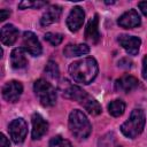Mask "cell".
<instances>
[{
	"instance_id": "cell-3",
	"label": "cell",
	"mask_w": 147,
	"mask_h": 147,
	"mask_svg": "<svg viewBox=\"0 0 147 147\" xmlns=\"http://www.w3.org/2000/svg\"><path fill=\"white\" fill-rule=\"evenodd\" d=\"M145 124H146L145 113L142 109L137 108L132 110L129 119H126L121 125V131L125 137L130 139H134L144 131Z\"/></svg>"
},
{
	"instance_id": "cell-20",
	"label": "cell",
	"mask_w": 147,
	"mask_h": 147,
	"mask_svg": "<svg viewBox=\"0 0 147 147\" xmlns=\"http://www.w3.org/2000/svg\"><path fill=\"white\" fill-rule=\"evenodd\" d=\"M125 110V102L123 100H119V99H116L114 101H111L109 105H108V111L111 116L114 117H118V116H122L123 113Z\"/></svg>"
},
{
	"instance_id": "cell-16",
	"label": "cell",
	"mask_w": 147,
	"mask_h": 147,
	"mask_svg": "<svg viewBox=\"0 0 147 147\" xmlns=\"http://www.w3.org/2000/svg\"><path fill=\"white\" fill-rule=\"evenodd\" d=\"M18 37V30L13 24H6L1 28V42L3 45H13Z\"/></svg>"
},
{
	"instance_id": "cell-15",
	"label": "cell",
	"mask_w": 147,
	"mask_h": 147,
	"mask_svg": "<svg viewBox=\"0 0 147 147\" xmlns=\"http://www.w3.org/2000/svg\"><path fill=\"white\" fill-rule=\"evenodd\" d=\"M138 85H139V80L131 75H124L121 78H118L115 83L116 90L125 92V93L133 91L134 88L138 87Z\"/></svg>"
},
{
	"instance_id": "cell-5",
	"label": "cell",
	"mask_w": 147,
	"mask_h": 147,
	"mask_svg": "<svg viewBox=\"0 0 147 147\" xmlns=\"http://www.w3.org/2000/svg\"><path fill=\"white\" fill-rule=\"evenodd\" d=\"M8 132L15 144H22L28 133V123L23 118H15L9 123Z\"/></svg>"
},
{
	"instance_id": "cell-23",
	"label": "cell",
	"mask_w": 147,
	"mask_h": 147,
	"mask_svg": "<svg viewBox=\"0 0 147 147\" xmlns=\"http://www.w3.org/2000/svg\"><path fill=\"white\" fill-rule=\"evenodd\" d=\"M45 40H47L53 46H57L62 42L63 36L61 33H56V32H47L45 34Z\"/></svg>"
},
{
	"instance_id": "cell-22",
	"label": "cell",
	"mask_w": 147,
	"mask_h": 147,
	"mask_svg": "<svg viewBox=\"0 0 147 147\" xmlns=\"http://www.w3.org/2000/svg\"><path fill=\"white\" fill-rule=\"evenodd\" d=\"M48 147H71V144H70L69 140L63 139L60 136H56V137H53L49 140Z\"/></svg>"
},
{
	"instance_id": "cell-11",
	"label": "cell",
	"mask_w": 147,
	"mask_h": 147,
	"mask_svg": "<svg viewBox=\"0 0 147 147\" xmlns=\"http://www.w3.org/2000/svg\"><path fill=\"white\" fill-rule=\"evenodd\" d=\"M117 23L119 26L124 29H133L140 25L141 18L136 9H130L119 16V18L117 20Z\"/></svg>"
},
{
	"instance_id": "cell-9",
	"label": "cell",
	"mask_w": 147,
	"mask_h": 147,
	"mask_svg": "<svg viewBox=\"0 0 147 147\" xmlns=\"http://www.w3.org/2000/svg\"><path fill=\"white\" fill-rule=\"evenodd\" d=\"M84 20H85L84 9L79 6H76L71 9V11L67 17V26L71 32H76L82 28Z\"/></svg>"
},
{
	"instance_id": "cell-14",
	"label": "cell",
	"mask_w": 147,
	"mask_h": 147,
	"mask_svg": "<svg viewBox=\"0 0 147 147\" xmlns=\"http://www.w3.org/2000/svg\"><path fill=\"white\" fill-rule=\"evenodd\" d=\"M61 14H62V8L57 5H53V6H49L46 11L42 14L41 18H40V24L42 26H47V25H51L55 22H57L61 17Z\"/></svg>"
},
{
	"instance_id": "cell-25",
	"label": "cell",
	"mask_w": 147,
	"mask_h": 147,
	"mask_svg": "<svg viewBox=\"0 0 147 147\" xmlns=\"http://www.w3.org/2000/svg\"><path fill=\"white\" fill-rule=\"evenodd\" d=\"M10 144H9V140L5 137V134H0V147H9Z\"/></svg>"
},
{
	"instance_id": "cell-24",
	"label": "cell",
	"mask_w": 147,
	"mask_h": 147,
	"mask_svg": "<svg viewBox=\"0 0 147 147\" xmlns=\"http://www.w3.org/2000/svg\"><path fill=\"white\" fill-rule=\"evenodd\" d=\"M46 3L47 2H45V1H22L18 3V8H21V9H25V8H30V7L39 8V7L45 6Z\"/></svg>"
},
{
	"instance_id": "cell-8",
	"label": "cell",
	"mask_w": 147,
	"mask_h": 147,
	"mask_svg": "<svg viewBox=\"0 0 147 147\" xmlns=\"http://www.w3.org/2000/svg\"><path fill=\"white\" fill-rule=\"evenodd\" d=\"M23 92V85L17 80L7 82L2 86V96L8 102H16L18 101L20 96Z\"/></svg>"
},
{
	"instance_id": "cell-1",
	"label": "cell",
	"mask_w": 147,
	"mask_h": 147,
	"mask_svg": "<svg viewBox=\"0 0 147 147\" xmlns=\"http://www.w3.org/2000/svg\"><path fill=\"white\" fill-rule=\"evenodd\" d=\"M98 71H99L98 62L93 57H85L72 62L69 65L70 77L75 82L84 85L92 83L95 79Z\"/></svg>"
},
{
	"instance_id": "cell-6",
	"label": "cell",
	"mask_w": 147,
	"mask_h": 147,
	"mask_svg": "<svg viewBox=\"0 0 147 147\" xmlns=\"http://www.w3.org/2000/svg\"><path fill=\"white\" fill-rule=\"evenodd\" d=\"M22 45H23V49H25L32 56H39L41 54V52H42V48H41L39 39L31 31H25L23 33Z\"/></svg>"
},
{
	"instance_id": "cell-27",
	"label": "cell",
	"mask_w": 147,
	"mask_h": 147,
	"mask_svg": "<svg viewBox=\"0 0 147 147\" xmlns=\"http://www.w3.org/2000/svg\"><path fill=\"white\" fill-rule=\"evenodd\" d=\"M142 77L147 80V55L142 60Z\"/></svg>"
},
{
	"instance_id": "cell-18",
	"label": "cell",
	"mask_w": 147,
	"mask_h": 147,
	"mask_svg": "<svg viewBox=\"0 0 147 147\" xmlns=\"http://www.w3.org/2000/svg\"><path fill=\"white\" fill-rule=\"evenodd\" d=\"M90 52V47L86 44H68L64 49H63V54L67 57H74V56H80V55H85Z\"/></svg>"
},
{
	"instance_id": "cell-12",
	"label": "cell",
	"mask_w": 147,
	"mask_h": 147,
	"mask_svg": "<svg viewBox=\"0 0 147 147\" xmlns=\"http://www.w3.org/2000/svg\"><path fill=\"white\" fill-rule=\"evenodd\" d=\"M48 131V123L40 114L32 115V139L37 140L45 136Z\"/></svg>"
},
{
	"instance_id": "cell-28",
	"label": "cell",
	"mask_w": 147,
	"mask_h": 147,
	"mask_svg": "<svg viewBox=\"0 0 147 147\" xmlns=\"http://www.w3.org/2000/svg\"><path fill=\"white\" fill-rule=\"evenodd\" d=\"M9 15H10V11H9V10H7V9H1V10H0V21L3 22L6 18L9 17Z\"/></svg>"
},
{
	"instance_id": "cell-13",
	"label": "cell",
	"mask_w": 147,
	"mask_h": 147,
	"mask_svg": "<svg viewBox=\"0 0 147 147\" xmlns=\"http://www.w3.org/2000/svg\"><path fill=\"white\" fill-rule=\"evenodd\" d=\"M85 38L86 40L91 41L92 44H96L100 38H101V34L99 32V16L98 14H95L93 16V18H91L86 25V29H85Z\"/></svg>"
},
{
	"instance_id": "cell-26",
	"label": "cell",
	"mask_w": 147,
	"mask_h": 147,
	"mask_svg": "<svg viewBox=\"0 0 147 147\" xmlns=\"http://www.w3.org/2000/svg\"><path fill=\"white\" fill-rule=\"evenodd\" d=\"M138 7L140 8L141 13H142L145 16H147V1H140V2L138 3Z\"/></svg>"
},
{
	"instance_id": "cell-4",
	"label": "cell",
	"mask_w": 147,
	"mask_h": 147,
	"mask_svg": "<svg viewBox=\"0 0 147 147\" xmlns=\"http://www.w3.org/2000/svg\"><path fill=\"white\" fill-rule=\"evenodd\" d=\"M33 91L39 102L44 107H52L56 102V91L54 86L45 79H38L33 84Z\"/></svg>"
},
{
	"instance_id": "cell-7",
	"label": "cell",
	"mask_w": 147,
	"mask_h": 147,
	"mask_svg": "<svg viewBox=\"0 0 147 147\" xmlns=\"http://www.w3.org/2000/svg\"><path fill=\"white\" fill-rule=\"evenodd\" d=\"M61 91H62V94H63L64 98L70 99V100H74V101H77V102H82L88 95L79 86L71 84L68 80H63L62 82V84H61Z\"/></svg>"
},
{
	"instance_id": "cell-17",
	"label": "cell",
	"mask_w": 147,
	"mask_h": 147,
	"mask_svg": "<svg viewBox=\"0 0 147 147\" xmlns=\"http://www.w3.org/2000/svg\"><path fill=\"white\" fill-rule=\"evenodd\" d=\"M10 64L14 69H23L28 64V60L25 57V53L23 47L14 48L10 53Z\"/></svg>"
},
{
	"instance_id": "cell-10",
	"label": "cell",
	"mask_w": 147,
	"mask_h": 147,
	"mask_svg": "<svg viewBox=\"0 0 147 147\" xmlns=\"http://www.w3.org/2000/svg\"><path fill=\"white\" fill-rule=\"evenodd\" d=\"M118 42L119 45L126 51L127 54L130 55H137L139 49H140V45H141V40L139 37L136 36H129V34H121L118 36Z\"/></svg>"
},
{
	"instance_id": "cell-2",
	"label": "cell",
	"mask_w": 147,
	"mask_h": 147,
	"mask_svg": "<svg viewBox=\"0 0 147 147\" xmlns=\"http://www.w3.org/2000/svg\"><path fill=\"white\" fill-rule=\"evenodd\" d=\"M69 130L77 139H86L92 131L91 123L86 115L78 109H74L69 115Z\"/></svg>"
},
{
	"instance_id": "cell-21",
	"label": "cell",
	"mask_w": 147,
	"mask_h": 147,
	"mask_svg": "<svg viewBox=\"0 0 147 147\" xmlns=\"http://www.w3.org/2000/svg\"><path fill=\"white\" fill-rule=\"evenodd\" d=\"M45 74L53 78V79H57L59 76H60V70H59V67H57V63L54 62V61H48L46 67H45Z\"/></svg>"
},
{
	"instance_id": "cell-19",
	"label": "cell",
	"mask_w": 147,
	"mask_h": 147,
	"mask_svg": "<svg viewBox=\"0 0 147 147\" xmlns=\"http://www.w3.org/2000/svg\"><path fill=\"white\" fill-rule=\"evenodd\" d=\"M80 103L83 105V107L85 108V110L88 114L93 115V116H96V115H99L101 113V106H100V103L95 99L91 98L90 95H87Z\"/></svg>"
}]
</instances>
